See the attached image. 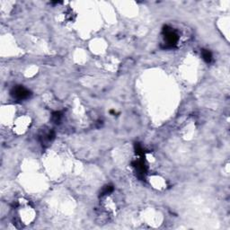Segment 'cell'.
<instances>
[{
    "instance_id": "obj_1",
    "label": "cell",
    "mask_w": 230,
    "mask_h": 230,
    "mask_svg": "<svg viewBox=\"0 0 230 230\" xmlns=\"http://www.w3.org/2000/svg\"><path fill=\"white\" fill-rule=\"evenodd\" d=\"M163 31L165 34V39H166V44L170 47L175 46L178 41V35L176 34V32L172 30V28H170L168 26H165Z\"/></svg>"
},
{
    "instance_id": "obj_2",
    "label": "cell",
    "mask_w": 230,
    "mask_h": 230,
    "mask_svg": "<svg viewBox=\"0 0 230 230\" xmlns=\"http://www.w3.org/2000/svg\"><path fill=\"white\" fill-rule=\"evenodd\" d=\"M11 94L13 95V98L17 99V100H24L26 98H28L31 94L30 91L28 89H26L23 86L18 85L13 88Z\"/></svg>"
},
{
    "instance_id": "obj_3",
    "label": "cell",
    "mask_w": 230,
    "mask_h": 230,
    "mask_svg": "<svg viewBox=\"0 0 230 230\" xmlns=\"http://www.w3.org/2000/svg\"><path fill=\"white\" fill-rule=\"evenodd\" d=\"M202 58L207 62V63H211L212 60V54L210 50L208 49H202Z\"/></svg>"
},
{
    "instance_id": "obj_4",
    "label": "cell",
    "mask_w": 230,
    "mask_h": 230,
    "mask_svg": "<svg viewBox=\"0 0 230 230\" xmlns=\"http://www.w3.org/2000/svg\"><path fill=\"white\" fill-rule=\"evenodd\" d=\"M61 117H62V115H61V112H54V113L52 114V120H53L56 123H58V122L60 121Z\"/></svg>"
},
{
    "instance_id": "obj_5",
    "label": "cell",
    "mask_w": 230,
    "mask_h": 230,
    "mask_svg": "<svg viewBox=\"0 0 230 230\" xmlns=\"http://www.w3.org/2000/svg\"><path fill=\"white\" fill-rule=\"evenodd\" d=\"M112 191H113V187H112V186H111V185H108V186H106V187L103 190V192H102V195L109 194V193H111Z\"/></svg>"
}]
</instances>
